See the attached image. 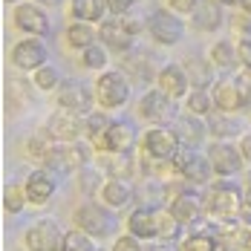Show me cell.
<instances>
[{"label":"cell","mask_w":251,"mask_h":251,"mask_svg":"<svg viewBox=\"0 0 251 251\" xmlns=\"http://www.w3.org/2000/svg\"><path fill=\"white\" fill-rule=\"evenodd\" d=\"M61 251H96L93 246V237L84 231V228H73L64 234V243H61Z\"/></svg>","instance_id":"cell-30"},{"label":"cell","mask_w":251,"mask_h":251,"mask_svg":"<svg viewBox=\"0 0 251 251\" xmlns=\"http://www.w3.org/2000/svg\"><path fill=\"white\" fill-rule=\"evenodd\" d=\"M6 3H18V0H6Z\"/></svg>","instance_id":"cell-48"},{"label":"cell","mask_w":251,"mask_h":251,"mask_svg":"<svg viewBox=\"0 0 251 251\" xmlns=\"http://www.w3.org/2000/svg\"><path fill=\"white\" fill-rule=\"evenodd\" d=\"M35 3H41V6H61L64 0H35Z\"/></svg>","instance_id":"cell-45"},{"label":"cell","mask_w":251,"mask_h":251,"mask_svg":"<svg viewBox=\"0 0 251 251\" xmlns=\"http://www.w3.org/2000/svg\"><path fill=\"white\" fill-rule=\"evenodd\" d=\"M211 96H214L217 110H226V113H237V110H243V96H240V81H237V75L214 81Z\"/></svg>","instance_id":"cell-19"},{"label":"cell","mask_w":251,"mask_h":251,"mask_svg":"<svg viewBox=\"0 0 251 251\" xmlns=\"http://www.w3.org/2000/svg\"><path fill=\"white\" fill-rule=\"evenodd\" d=\"M130 200H133V188H130L127 179H119L116 176V179H107L101 185V202L107 208H125Z\"/></svg>","instance_id":"cell-24"},{"label":"cell","mask_w":251,"mask_h":251,"mask_svg":"<svg viewBox=\"0 0 251 251\" xmlns=\"http://www.w3.org/2000/svg\"><path fill=\"white\" fill-rule=\"evenodd\" d=\"M107 9L110 15H127L133 9V0H107Z\"/></svg>","instance_id":"cell-41"},{"label":"cell","mask_w":251,"mask_h":251,"mask_svg":"<svg viewBox=\"0 0 251 251\" xmlns=\"http://www.w3.org/2000/svg\"><path fill=\"white\" fill-rule=\"evenodd\" d=\"M84 52V58H81V64L87 67V70H104L107 67V47H101V44H90Z\"/></svg>","instance_id":"cell-36"},{"label":"cell","mask_w":251,"mask_h":251,"mask_svg":"<svg viewBox=\"0 0 251 251\" xmlns=\"http://www.w3.org/2000/svg\"><path fill=\"white\" fill-rule=\"evenodd\" d=\"M226 6H240V0H223Z\"/></svg>","instance_id":"cell-47"},{"label":"cell","mask_w":251,"mask_h":251,"mask_svg":"<svg viewBox=\"0 0 251 251\" xmlns=\"http://www.w3.org/2000/svg\"><path fill=\"white\" fill-rule=\"evenodd\" d=\"M90 156H93V145H87L81 139H75V142H58L55 139L50 153L44 156V165L52 174H70V171H81L90 162Z\"/></svg>","instance_id":"cell-1"},{"label":"cell","mask_w":251,"mask_h":251,"mask_svg":"<svg viewBox=\"0 0 251 251\" xmlns=\"http://www.w3.org/2000/svg\"><path fill=\"white\" fill-rule=\"evenodd\" d=\"M194 26L202 32H217L223 26V0H200L194 9Z\"/></svg>","instance_id":"cell-23"},{"label":"cell","mask_w":251,"mask_h":251,"mask_svg":"<svg viewBox=\"0 0 251 251\" xmlns=\"http://www.w3.org/2000/svg\"><path fill=\"white\" fill-rule=\"evenodd\" d=\"M156 84H159V87H162L174 101L188 99V93L194 90L188 70L179 67V64H168V67H162V73H159V78H156Z\"/></svg>","instance_id":"cell-14"},{"label":"cell","mask_w":251,"mask_h":251,"mask_svg":"<svg viewBox=\"0 0 251 251\" xmlns=\"http://www.w3.org/2000/svg\"><path fill=\"white\" fill-rule=\"evenodd\" d=\"M139 116H142L145 122H153V125L165 122V119L171 116V96H168L162 87L148 90V93L142 96V101H139Z\"/></svg>","instance_id":"cell-17"},{"label":"cell","mask_w":251,"mask_h":251,"mask_svg":"<svg viewBox=\"0 0 251 251\" xmlns=\"http://www.w3.org/2000/svg\"><path fill=\"white\" fill-rule=\"evenodd\" d=\"M217 246H220V240L214 237V231H202V234L197 231L179 246V251H217Z\"/></svg>","instance_id":"cell-32"},{"label":"cell","mask_w":251,"mask_h":251,"mask_svg":"<svg viewBox=\"0 0 251 251\" xmlns=\"http://www.w3.org/2000/svg\"><path fill=\"white\" fill-rule=\"evenodd\" d=\"M208 133H214L217 139H228V136H237L240 133V122L237 119H231V113L226 110H214V113H208Z\"/></svg>","instance_id":"cell-26"},{"label":"cell","mask_w":251,"mask_h":251,"mask_svg":"<svg viewBox=\"0 0 251 251\" xmlns=\"http://www.w3.org/2000/svg\"><path fill=\"white\" fill-rule=\"evenodd\" d=\"M237 50H240V64L246 67V73H251V38H243Z\"/></svg>","instance_id":"cell-40"},{"label":"cell","mask_w":251,"mask_h":251,"mask_svg":"<svg viewBox=\"0 0 251 251\" xmlns=\"http://www.w3.org/2000/svg\"><path fill=\"white\" fill-rule=\"evenodd\" d=\"M58 107L75 116H90L93 113V93L78 84V81H64L58 87Z\"/></svg>","instance_id":"cell-11"},{"label":"cell","mask_w":251,"mask_h":251,"mask_svg":"<svg viewBox=\"0 0 251 251\" xmlns=\"http://www.w3.org/2000/svg\"><path fill=\"white\" fill-rule=\"evenodd\" d=\"M176 136H179V142L185 145V148H197L202 145V139H205V133H208V125H202V116H194V113H188V116H179L176 119Z\"/></svg>","instance_id":"cell-22"},{"label":"cell","mask_w":251,"mask_h":251,"mask_svg":"<svg viewBox=\"0 0 251 251\" xmlns=\"http://www.w3.org/2000/svg\"><path fill=\"white\" fill-rule=\"evenodd\" d=\"M185 104H188V110L194 113V116H208V113H214V96L211 93H205V90H191L188 93V99H185Z\"/></svg>","instance_id":"cell-31"},{"label":"cell","mask_w":251,"mask_h":251,"mask_svg":"<svg viewBox=\"0 0 251 251\" xmlns=\"http://www.w3.org/2000/svg\"><path fill=\"white\" fill-rule=\"evenodd\" d=\"M133 145H136V133L125 122H113L107 127V133L96 142V148L104 153H127V151H133Z\"/></svg>","instance_id":"cell-18"},{"label":"cell","mask_w":251,"mask_h":251,"mask_svg":"<svg viewBox=\"0 0 251 251\" xmlns=\"http://www.w3.org/2000/svg\"><path fill=\"white\" fill-rule=\"evenodd\" d=\"M26 202H29L26 188H21L18 182H9V185L3 188V208H6L9 214H21L26 208Z\"/></svg>","instance_id":"cell-29"},{"label":"cell","mask_w":251,"mask_h":251,"mask_svg":"<svg viewBox=\"0 0 251 251\" xmlns=\"http://www.w3.org/2000/svg\"><path fill=\"white\" fill-rule=\"evenodd\" d=\"M107 168H110V176H130L133 174V156L130 151L127 153H110V162H107Z\"/></svg>","instance_id":"cell-37"},{"label":"cell","mask_w":251,"mask_h":251,"mask_svg":"<svg viewBox=\"0 0 251 251\" xmlns=\"http://www.w3.org/2000/svg\"><path fill=\"white\" fill-rule=\"evenodd\" d=\"M240 151H243V156L251 162V133H246V136L240 139Z\"/></svg>","instance_id":"cell-42"},{"label":"cell","mask_w":251,"mask_h":251,"mask_svg":"<svg viewBox=\"0 0 251 251\" xmlns=\"http://www.w3.org/2000/svg\"><path fill=\"white\" fill-rule=\"evenodd\" d=\"M26 197L29 202H35V205H44V202L52 200V194H55V176H52L50 168H44V171H32V174L26 176Z\"/></svg>","instance_id":"cell-21"},{"label":"cell","mask_w":251,"mask_h":251,"mask_svg":"<svg viewBox=\"0 0 251 251\" xmlns=\"http://www.w3.org/2000/svg\"><path fill=\"white\" fill-rule=\"evenodd\" d=\"M96 251H107V249H96Z\"/></svg>","instance_id":"cell-49"},{"label":"cell","mask_w":251,"mask_h":251,"mask_svg":"<svg viewBox=\"0 0 251 251\" xmlns=\"http://www.w3.org/2000/svg\"><path fill=\"white\" fill-rule=\"evenodd\" d=\"M208 159H211V165H214V174L217 176H234L240 174V168H243V151L240 148H234V145H228L226 139H217L211 148H208Z\"/></svg>","instance_id":"cell-10"},{"label":"cell","mask_w":251,"mask_h":251,"mask_svg":"<svg viewBox=\"0 0 251 251\" xmlns=\"http://www.w3.org/2000/svg\"><path fill=\"white\" fill-rule=\"evenodd\" d=\"M246 202L240 200V188L237 185H231V182H217L211 191H208V197H205V208H208V214H214V217H234L240 208H243Z\"/></svg>","instance_id":"cell-7"},{"label":"cell","mask_w":251,"mask_h":251,"mask_svg":"<svg viewBox=\"0 0 251 251\" xmlns=\"http://www.w3.org/2000/svg\"><path fill=\"white\" fill-rule=\"evenodd\" d=\"M113 251H142V240L136 237V234H122V237H116V243H113Z\"/></svg>","instance_id":"cell-38"},{"label":"cell","mask_w":251,"mask_h":251,"mask_svg":"<svg viewBox=\"0 0 251 251\" xmlns=\"http://www.w3.org/2000/svg\"><path fill=\"white\" fill-rule=\"evenodd\" d=\"M47 130L52 133V139H58V142H75V139H81V133H87V116H75V113L58 110L50 119Z\"/></svg>","instance_id":"cell-13"},{"label":"cell","mask_w":251,"mask_h":251,"mask_svg":"<svg viewBox=\"0 0 251 251\" xmlns=\"http://www.w3.org/2000/svg\"><path fill=\"white\" fill-rule=\"evenodd\" d=\"M96 38H99V32L87 21H75V24L67 26V44L73 50H87L90 44H96Z\"/></svg>","instance_id":"cell-27"},{"label":"cell","mask_w":251,"mask_h":251,"mask_svg":"<svg viewBox=\"0 0 251 251\" xmlns=\"http://www.w3.org/2000/svg\"><path fill=\"white\" fill-rule=\"evenodd\" d=\"M75 226L84 228L90 237H107L110 231H113V214H110V208L107 205H96V202H84V205H78L75 208Z\"/></svg>","instance_id":"cell-5"},{"label":"cell","mask_w":251,"mask_h":251,"mask_svg":"<svg viewBox=\"0 0 251 251\" xmlns=\"http://www.w3.org/2000/svg\"><path fill=\"white\" fill-rule=\"evenodd\" d=\"M246 202H251V171H249V179H246Z\"/></svg>","instance_id":"cell-44"},{"label":"cell","mask_w":251,"mask_h":251,"mask_svg":"<svg viewBox=\"0 0 251 251\" xmlns=\"http://www.w3.org/2000/svg\"><path fill=\"white\" fill-rule=\"evenodd\" d=\"M211 61H214V67H220V70H234V67L240 64V50H237L231 41H220V44L211 47Z\"/></svg>","instance_id":"cell-28"},{"label":"cell","mask_w":251,"mask_h":251,"mask_svg":"<svg viewBox=\"0 0 251 251\" xmlns=\"http://www.w3.org/2000/svg\"><path fill=\"white\" fill-rule=\"evenodd\" d=\"M127 231L139 240H159V211L153 208H136L127 217Z\"/></svg>","instance_id":"cell-20"},{"label":"cell","mask_w":251,"mask_h":251,"mask_svg":"<svg viewBox=\"0 0 251 251\" xmlns=\"http://www.w3.org/2000/svg\"><path fill=\"white\" fill-rule=\"evenodd\" d=\"M15 24H18V29H24L26 35H35V38L50 35V15L44 12L41 3H18L15 6Z\"/></svg>","instance_id":"cell-12"},{"label":"cell","mask_w":251,"mask_h":251,"mask_svg":"<svg viewBox=\"0 0 251 251\" xmlns=\"http://www.w3.org/2000/svg\"><path fill=\"white\" fill-rule=\"evenodd\" d=\"M171 168L179 176H185L188 182H197V185L208 182L214 176V165H211L208 153L202 156V153H197V148H179V153L171 159Z\"/></svg>","instance_id":"cell-3"},{"label":"cell","mask_w":251,"mask_h":251,"mask_svg":"<svg viewBox=\"0 0 251 251\" xmlns=\"http://www.w3.org/2000/svg\"><path fill=\"white\" fill-rule=\"evenodd\" d=\"M168 211L174 214V217L179 220V223H182V226H194V223L200 220L202 214L208 211V208H205L202 197L191 194V191H179V194H174V197H171V205H168Z\"/></svg>","instance_id":"cell-15"},{"label":"cell","mask_w":251,"mask_h":251,"mask_svg":"<svg viewBox=\"0 0 251 251\" xmlns=\"http://www.w3.org/2000/svg\"><path fill=\"white\" fill-rule=\"evenodd\" d=\"M151 251H179L176 246H171V243H165V246H153Z\"/></svg>","instance_id":"cell-43"},{"label":"cell","mask_w":251,"mask_h":251,"mask_svg":"<svg viewBox=\"0 0 251 251\" xmlns=\"http://www.w3.org/2000/svg\"><path fill=\"white\" fill-rule=\"evenodd\" d=\"M96 99L101 107L107 110H116V107H125L130 99V84L119 70H104L96 81Z\"/></svg>","instance_id":"cell-4"},{"label":"cell","mask_w":251,"mask_h":251,"mask_svg":"<svg viewBox=\"0 0 251 251\" xmlns=\"http://www.w3.org/2000/svg\"><path fill=\"white\" fill-rule=\"evenodd\" d=\"M179 231H182V223L176 220L171 211H159V240H165V243H174L176 237H179Z\"/></svg>","instance_id":"cell-35"},{"label":"cell","mask_w":251,"mask_h":251,"mask_svg":"<svg viewBox=\"0 0 251 251\" xmlns=\"http://www.w3.org/2000/svg\"><path fill=\"white\" fill-rule=\"evenodd\" d=\"M168 6L179 15H194V9L200 6V0H168Z\"/></svg>","instance_id":"cell-39"},{"label":"cell","mask_w":251,"mask_h":251,"mask_svg":"<svg viewBox=\"0 0 251 251\" xmlns=\"http://www.w3.org/2000/svg\"><path fill=\"white\" fill-rule=\"evenodd\" d=\"M70 12L75 21H87V24H101L104 12H107V0H73Z\"/></svg>","instance_id":"cell-25"},{"label":"cell","mask_w":251,"mask_h":251,"mask_svg":"<svg viewBox=\"0 0 251 251\" xmlns=\"http://www.w3.org/2000/svg\"><path fill=\"white\" fill-rule=\"evenodd\" d=\"M179 136H176V130L171 127H153L145 133V139H142V148L145 153H151L153 159H159V162H171L176 153H179Z\"/></svg>","instance_id":"cell-9"},{"label":"cell","mask_w":251,"mask_h":251,"mask_svg":"<svg viewBox=\"0 0 251 251\" xmlns=\"http://www.w3.org/2000/svg\"><path fill=\"white\" fill-rule=\"evenodd\" d=\"M64 81H61V73L52 67V64H44L41 70H35V87L41 93H50V90H58Z\"/></svg>","instance_id":"cell-33"},{"label":"cell","mask_w":251,"mask_h":251,"mask_svg":"<svg viewBox=\"0 0 251 251\" xmlns=\"http://www.w3.org/2000/svg\"><path fill=\"white\" fill-rule=\"evenodd\" d=\"M148 32H151V38L156 44L174 47V44H179L185 38V24L176 15H171L168 9H156V12H151V18H148Z\"/></svg>","instance_id":"cell-6"},{"label":"cell","mask_w":251,"mask_h":251,"mask_svg":"<svg viewBox=\"0 0 251 251\" xmlns=\"http://www.w3.org/2000/svg\"><path fill=\"white\" fill-rule=\"evenodd\" d=\"M47 58H50V52H47V47L32 35V38H26V41H21L15 50H12V61H15V67H21V70H41L44 64H47Z\"/></svg>","instance_id":"cell-16"},{"label":"cell","mask_w":251,"mask_h":251,"mask_svg":"<svg viewBox=\"0 0 251 251\" xmlns=\"http://www.w3.org/2000/svg\"><path fill=\"white\" fill-rule=\"evenodd\" d=\"M110 125H113L110 116L101 113V110H93V113L87 116V136H90V145H93V148H96V142H99L101 136L107 133V127Z\"/></svg>","instance_id":"cell-34"},{"label":"cell","mask_w":251,"mask_h":251,"mask_svg":"<svg viewBox=\"0 0 251 251\" xmlns=\"http://www.w3.org/2000/svg\"><path fill=\"white\" fill-rule=\"evenodd\" d=\"M240 9H243L246 15H251V0H240Z\"/></svg>","instance_id":"cell-46"},{"label":"cell","mask_w":251,"mask_h":251,"mask_svg":"<svg viewBox=\"0 0 251 251\" xmlns=\"http://www.w3.org/2000/svg\"><path fill=\"white\" fill-rule=\"evenodd\" d=\"M145 26L148 24L130 18V15H110V18H104L99 24V38L104 41V47L127 52L136 44V38H139V32H142Z\"/></svg>","instance_id":"cell-2"},{"label":"cell","mask_w":251,"mask_h":251,"mask_svg":"<svg viewBox=\"0 0 251 251\" xmlns=\"http://www.w3.org/2000/svg\"><path fill=\"white\" fill-rule=\"evenodd\" d=\"M24 243L29 251H61L64 234L55 220H35V226H29L26 231Z\"/></svg>","instance_id":"cell-8"}]
</instances>
